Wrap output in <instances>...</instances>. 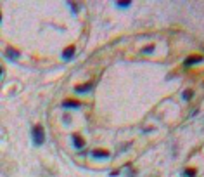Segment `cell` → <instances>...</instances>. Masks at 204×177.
<instances>
[{
  "label": "cell",
  "instance_id": "cell-9",
  "mask_svg": "<svg viewBox=\"0 0 204 177\" xmlns=\"http://www.w3.org/2000/svg\"><path fill=\"white\" fill-rule=\"evenodd\" d=\"M184 176L185 177H196V170H194V168H187L185 172H184Z\"/></svg>",
  "mask_w": 204,
  "mask_h": 177
},
{
  "label": "cell",
  "instance_id": "cell-12",
  "mask_svg": "<svg viewBox=\"0 0 204 177\" xmlns=\"http://www.w3.org/2000/svg\"><path fill=\"white\" fill-rule=\"evenodd\" d=\"M190 97H192V90H185V92H184V99H185V101H188Z\"/></svg>",
  "mask_w": 204,
  "mask_h": 177
},
{
  "label": "cell",
  "instance_id": "cell-11",
  "mask_svg": "<svg viewBox=\"0 0 204 177\" xmlns=\"http://www.w3.org/2000/svg\"><path fill=\"white\" fill-rule=\"evenodd\" d=\"M150 52H154V45H150V47H145V49L142 50V54H150Z\"/></svg>",
  "mask_w": 204,
  "mask_h": 177
},
{
  "label": "cell",
  "instance_id": "cell-7",
  "mask_svg": "<svg viewBox=\"0 0 204 177\" xmlns=\"http://www.w3.org/2000/svg\"><path fill=\"white\" fill-rule=\"evenodd\" d=\"M5 56H7L9 59H18L19 58L18 50H16V49H12V47H9V49L5 50Z\"/></svg>",
  "mask_w": 204,
  "mask_h": 177
},
{
  "label": "cell",
  "instance_id": "cell-5",
  "mask_svg": "<svg viewBox=\"0 0 204 177\" xmlns=\"http://www.w3.org/2000/svg\"><path fill=\"white\" fill-rule=\"evenodd\" d=\"M71 139H73V144H74V148H76V149H81V148L85 146V141H83V139L80 137L78 134L71 136Z\"/></svg>",
  "mask_w": 204,
  "mask_h": 177
},
{
  "label": "cell",
  "instance_id": "cell-8",
  "mask_svg": "<svg viewBox=\"0 0 204 177\" xmlns=\"http://www.w3.org/2000/svg\"><path fill=\"white\" fill-rule=\"evenodd\" d=\"M73 54H74V47H68V49L62 52V58L64 59H71L73 58Z\"/></svg>",
  "mask_w": 204,
  "mask_h": 177
},
{
  "label": "cell",
  "instance_id": "cell-10",
  "mask_svg": "<svg viewBox=\"0 0 204 177\" xmlns=\"http://www.w3.org/2000/svg\"><path fill=\"white\" fill-rule=\"evenodd\" d=\"M116 7H119V9H126V7H130V2H118Z\"/></svg>",
  "mask_w": 204,
  "mask_h": 177
},
{
  "label": "cell",
  "instance_id": "cell-14",
  "mask_svg": "<svg viewBox=\"0 0 204 177\" xmlns=\"http://www.w3.org/2000/svg\"><path fill=\"white\" fill-rule=\"evenodd\" d=\"M116 176H119V170H114V172H111V177H116Z\"/></svg>",
  "mask_w": 204,
  "mask_h": 177
},
{
  "label": "cell",
  "instance_id": "cell-3",
  "mask_svg": "<svg viewBox=\"0 0 204 177\" xmlns=\"http://www.w3.org/2000/svg\"><path fill=\"white\" fill-rule=\"evenodd\" d=\"M203 56H192V58H187L185 63H184V66L188 68V66H192V64H197V63H203Z\"/></svg>",
  "mask_w": 204,
  "mask_h": 177
},
{
  "label": "cell",
  "instance_id": "cell-13",
  "mask_svg": "<svg viewBox=\"0 0 204 177\" xmlns=\"http://www.w3.org/2000/svg\"><path fill=\"white\" fill-rule=\"evenodd\" d=\"M69 7H71V11H73V14H76V12H78V7H76V4H73V2H69Z\"/></svg>",
  "mask_w": 204,
  "mask_h": 177
},
{
  "label": "cell",
  "instance_id": "cell-6",
  "mask_svg": "<svg viewBox=\"0 0 204 177\" xmlns=\"http://www.w3.org/2000/svg\"><path fill=\"white\" fill-rule=\"evenodd\" d=\"M92 87H93V82H88V83H85V85H78V87H74V90H76L78 94H81V92H88Z\"/></svg>",
  "mask_w": 204,
  "mask_h": 177
},
{
  "label": "cell",
  "instance_id": "cell-4",
  "mask_svg": "<svg viewBox=\"0 0 204 177\" xmlns=\"http://www.w3.org/2000/svg\"><path fill=\"white\" fill-rule=\"evenodd\" d=\"M81 106V102H78V101H73V99H66L64 102H62V108H74V109H78Z\"/></svg>",
  "mask_w": 204,
  "mask_h": 177
},
{
  "label": "cell",
  "instance_id": "cell-1",
  "mask_svg": "<svg viewBox=\"0 0 204 177\" xmlns=\"http://www.w3.org/2000/svg\"><path fill=\"white\" fill-rule=\"evenodd\" d=\"M43 141H45L43 127H42V125H37V127H33V142H35L37 146H42V144H43Z\"/></svg>",
  "mask_w": 204,
  "mask_h": 177
},
{
  "label": "cell",
  "instance_id": "cell-2",
  "mask_svg": "<svg viewBox=\"0 0 204 177\" xmlns=\"http://www.w3.org/2000/svg\"><path fill=\"white\" fill-rule=\"evenodd\" d=\"M90 156L92 158H99V160H107V158L111 156L107 151H102V149H95V151H92L90 153Z\"/></svg>",
  "mask_w": 204,
  "mask_h": 177
}]
</instances>
